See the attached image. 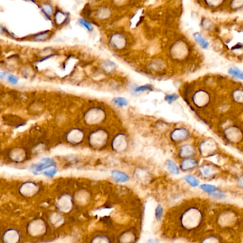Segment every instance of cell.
<instances>
[{
	"label": "cell",
	"mask_w": 243,
	"mask_h": 243,
	"mask_svg": "<svg viewBox=\"0 0 243 243\" xmlns=\"http://www.w3.org/2000/svg\"><path fill=\"white\" fill-rule=\"evenodd\" d=\"M202 215L201 212L197 209L187 210L182 216V222L187 227L193 228L201 221Z\"/></svg>",
	"instance_id": "obj_1"
},
{
	"label": "cell",
	"mask_w": 243,
	"mask_h": 243,
	"mask_svg": "<svg viewBox=\"0 0 243 243\" xmlns=\"http://www.w3.org/2000/svg\"><path fill=\"white\" fill-rule=\"evenodd\" d=\"M210 95L207 91L204 90H199L193 94L192 97V101L196 107H203L209 103Z\"/></svg>",
	"instance_id": "obj_2"
},
{
	"label": "cell",
	"mask_w": 243,
	"mask_h": 243,
	"mask_svg": "<svg viewBox=\"0 0 243 243\" xmlns=\"http://www.w3.org/2000/svg\"><path fill=\"white\" fill-rule=\"evenodd\" d=\"M191 137V132L186 127L180 126L176 127L171 132L170 139L173 142L180 143L189 140Z\"/></svg>",
	"instance_id": "obj_3"
},
{
	"label": "cell",
	"mask_w": 243,
	"mask_h": 243,
	"mask_svg": "<svg viewBox=\"0 0 243 243\" xmlns=\"http://www.w3.org/2000/svg\"><path fill=\"white\" fill-rule=\"evenodd\" d=\"M224 135L230 142H238L243 137V132L238 126H230L224 130Z\"/></svg>",
	"instance_id": "obj_4"
},
{
	"label": "cell",
	"mask_w": 243,
	"mask_h": 243,
	"mask_svg": "<svg viewBox=\"0 0 243 243\" xmlns=\"http://www.w3.org/2000/svg\"><path fill=\"white\" fill-rule=\"evenodd\" d=\"M198 151L203 156H209L216 151V144L213 140L206 139L199 145Z\"/></svg>",
	"instance_id": "obj_5"
},
{
	"label": "cell",
	"mask_w": 243,
	"mask_h": 243,
	"mask_svg": "<svg viewBox=\"0 0 243 243\" xmlns=\"http://www.w3.org/2000/svg\"><path fill=\"white\" fill-rule=\"evenodd\" d=\"M196 154H197V149L193 145L190 144L181 145L177 152L178 157L182 159L195 157Z\"/></svg>",
	"instance_id": "obj_6"
},
{
	"label": "cell",
	"mask_w": 243,
	"mask_h": 243,
	"mask_svg": "<svg viewBox=\"0 0 243 243\" xmlns=\"http://www.w3.org/2000/svg\"><path fill=\"white\" fill-rule=\"evenodd\" d=\"M199 159H197L195 157H192V158L182 159L179 166L181 171L184 172H188V171L195 170V169L199 167Z\"/></svg>",
	"instance_id": "obj_7"
},
{
	"label": "cell",
	"mask_w": 243,
	"mask_h": 243,
	"mask_svg": "<svg viewBox=\"0 0 243 243\" xmlns=\"http://www.w3.org/2000/svg\"><path fill=\"white\" fill-rule=\"evenodd\" d=\"M217 167L211 164H203L198 167V171L200 175L204 179H210L217 173Z\"/></svg>",
	"instance_id": "obj_8"
},
{
	"label": "cell",
	"mask_w": 243,
	"mask_h": 243,
	"mask_svg": "<svg viewBox=\"0 0 243 243\" xmlns=\"http://www.w3.org/2000/svg\"><path fill=\"white\" fill-rule=\"evenodd\" d=\"M54 161L51 158H44L41 160L40 162L37 163V164H34L33 166H31V169L34 170V173H36L38 172H41L43 170L45 169H49L50 167L54 166Z\"/></svg>",
	"instance_id": "obj_9"
},
{
	"label": "cell",
	"mask_w": 243,
	"mask_h": 243,
	"mask_svg": "<svg viewBox=\"0 0 243 243\" xmlns=\"http://www.w3.org/2000/svg\"><path fill=\"white\" fill-rule=\"evenodd\" d=\"M165 166L167 170L170 172L171 174L173 175H179L181 172V169L174 161L172 159H168L165 162Z\"/></svg>",
	"instance_id": "obj_10"
},
{
	"label": "cell",
	"mask_w": 243,
	"mask_h": 243,
	"mask_svg": "<svg viewBox=\"0 0 243 243\" xmlns=\"http://www.w3.org/2000/svg\"><path fill=\"white\" fill-rule=\"evenodd\" d=\"M112 178L117 182L125 183L129 180V176L126 173L121 172V171L114 170L111 173Z\"/></svg>",
	"instance_id": "obj_11"
},
{
	"label": "cell",
	"mask_w": 243,
	"mask_h": 243,
	"mask_svg": "<svg viewBox=\"0 0 243 243\" xmlns=\"http://www.w3.org/2000/svg\"><path fill=\"white\" fill-rule=\"evenodd\" d=\"M183 179L191 187L195 188L200 186V180L194 175L187 174L183 177Z\"/></svg>",
	"instance_id": "obj_12"
},
{
	"label": "cell",
	"mask_w": 243,
	"mask_h": 243,
	"mask_svg": "<svg viewBox=\"0 0 243 243\" xmlns=\"http://www.w3.org/2000/svg\"><path fill=\"white\" fill-rule=\"evenodd\" d=\"M228 74L231 76L235 77V78L240 79L243 80V71L236 66H232L228 69Z\"/></svg>",
	"instance_id": "obj_13"
},
{
	"label": "cell",
	"mask_w": 243,
	"mask_h": 243,
	"mask_svg": "<svg viewBox=\"0 0 243 243\" xmlns=\"http://www.w3.org/2000/svg\"><path fill=\"white\" fill-rule=\"evenodd\" d=\"M193 36L194 38H195V41L201 46V48H204V49H206V48H208L209 43H208V41L205 39V38L203 36H202L198 32H196V33L194 34Z\"/></svg>",
	"instance_id": "obj_14"
},
{
	"label": "cell",
	"mask_w": 243,
	"mask_h": 243,
	"mask_svg": "<svg viewBox=\"0 0 243 243\" xmlns=\"http://www.w3.org/2000/svg\"><path fill=\"white\" fill-rule=\"evenodd\" d=\"M200 189H201L202 191L205 192V193H212L214 192L218 191V187L215 185H212V184H208V183H203V184L200 185Z\"/></svg>",
	"instance_id": "obj_15"
},
{
	"label": "cell",
	"mask_w": 243,
	"mask_h": 243,
	"mask_svg": "<svg viewBox=\"0 0 243 243\" xmlns=\"http://www.w3.org/2000/svg\"><path fill=\"white\" fill-rule=\"evenodd\" d=\"M232 99L238 103H243V90H235L232 93Z\"/></svg>",
	"instance_id": "obj_16"
},
{
	"label": "cell",
	"mask_w": 243,
	"mask_h": 243,
	"mask_svg": "<svg viewBox=\"0 0 243 243\" xmlns=\"http://www.w3.org/2000/svg\"><path fill=\"white\" fill-rule=\"evenodd\" d=\"M179 98V95L177 93H171V94H167L165 96V100L169 104H172L173 103H175V101L177 100Z\"/></svg>",
	"instance_id": "obj_17"
},
{
	"label": "cell",
	"mask_w": 243,
	"mask_h": 243,
	"mask_svg": "<svg viewBox=\"0 0 243 243\" xmlns=\"http://www.w3.org/2000/svg\"><path fill=\"white\" fill-rule=\"evenodd\" d=\"M113 102L114 104H116V105H118V107H124V106H126L128 105V101L124 97H115L113 100Z\"/></svg>",
	"instance_id": "obj_18"
},
{
	"label": "cell",
	"mask_w": 243,
	"mask_h": 243,
	"mask_svg": "<svg viewBox=\"0 0 243 243\" xmlns=\"http://www.w3.org/2000/svg\"><path fill=\"white\" fill-rule=\"evenodd\" d=\"M153 89V86L151 85H142V86H139L138 87H136L135 89V92L136 93H143V92L148 91V90H151Z\"/></svg>",
	"instance_id": "obj_19"
},
{
	"label": "cell",
	"mask_w": 243,
	"mask_h": 243,
	"mask_svg": "<svg viewBox=\"0 0 243 243\" xmlns=\"http://www.w3.org/2000/svg\"><path fill=\"white\" fill-rule=\"evenodd\" d=\"M163 208L160 205H158L156 208V219L160 221L163 217Z\"/></svg>",
	"instance_id": "obj_20"
},
{
	"label": "cell",
	"mask_w": 243,
	"mask_h": 243,
	"mask_svg": "<svg viewBox=\"0 0 243 243\" xmlns=\"http://www.w3.org/2000/svg\"><path fill=\"white\" fill-rule=\"evenodd\" d=\"M210 195H211L212 197L215 198V199H223L226 197L225 194L222 193V192H218V191H215V192H214V193H210Z\"/></svg>",
	"instance_id": "obj_21"
},
{
	"label": "cell",
	"mask_w": 243,
	"mask_h": 243,
	"mask_svg": "<svg viewBox=\"0 0 243 243\" xmlns=\"http://www.w3.org/2000/svg\"><path fill=\"white\" fill-rule=\"evenodd\" d=\"M56 173H57V170L54 168V167H53L52 169H50V170H47V171H45L44 172V174L45 176H48V177L52 178L55 174H56Z\"/></svg>",
	"instance_id": "obj_22"
},
{
	"label": "cell",
	"mask_w": 243,
	"mask_h": 243,
	"mask_svg": "<svg viewBox=\"0 0 243 243\" xmlns=\"http://www.w3.org/2000/svg\"><path fill=\"white\" fill-rule=\"evenodd\" d=\"M65 18H66V17H65L64 14L62 13V12H58V13H56V23H59V21H60V20H59L60 19H61V21H62V22H63L64 21Z\"/></svg>",
	"instance_id": "obj_23"
},
{
	"label": "cell",
	"mask_w": 243,
	"mask_h": 243,
	"mask_svg": "<svg viewBox=\"0 0 243 243\" xmlns=\"http://www.w3.org/2000/svg\"><path fill=\"white\" fill-rule=\"evenodd\" d=\"M8 81H9V82L11 83V84L15 85V84H17V83H18V78L15 76V75H9V77H8Z\"/></svg>",
	"instance_id": "obj_24"
},
{
	"label": "cell",
	"mask_w": 243,
	"mask_h": 243,
	"mask_svg": "<svg viewBox=\"0 0 243 243\" xmlns=\"http://www.w3.org/2000/svg\"><path fill=\"white\" fill-rule=\"evenodd\" d=\"M79 22H80V24H82V25L84 26V27L86 28L88 30L92 29V26H91V24H90L88 21H85V20H83V19H81L80 21H79Z\"/></svg>",
	"instance_id": "obj_25"
},
{
	"label": "cell",
	"mask_w": 243,
	"mask_h": 243,
	"mask_svg": "<svg viewBox=\"0 0 243 243\" xmlns=\"http://www.w3.org/2000/svg\"><path fill=\"white\" fill-rule=\"evenodd\" d=\"M237 182H238V184L239 186V187H240L241 189H243V173L240 174L238 177V179H237Z\"/></svg>",
	"instance_id": "obj_26"
},
{
	"label": "cell",
	"mask_w": 243,
	"mask_h": 243,
	"mask_svg": "<svg viewBox=\"0 0 243 243\" xmlns=\"http://www.w3.org/2000/svg\"><path fill=\"white\" fill-rule=\"evenodd\" d=\"M202 243H219V241L214 238H210L204 240Z\"/></svg>",
	"instance_id": "obj_27"
},
{
	"label": "cell",
	"mask_w": 243,
	"mask_h": 243,
	"mask_svg": "<svg viewBox=\"0 0 243 243\" xmlns=\"http://www.w3.org/2000/svg\"><path fill=\"white\" fill-rule=\"evenodd\" d=\"M43 10L46 11V13L48 14H50L51 13H52V8L50 5H45L44 6V9Z\"/></svg>",
	"instance_id": "obj_28"
}]
</instances>
